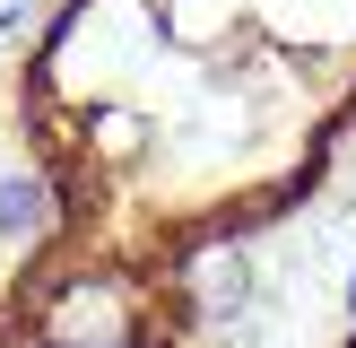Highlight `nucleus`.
<instances>
[{
  "mask_svg": "<svg viewBox=\"0 0 356 348\" xmlns=\"http://www.w3.org/2000/svg\"><path fill=\"white\" fill-rule=\"evenodd\" d=\"M348 322H356V270H348Z\"/></svg>",
  "mask_w": 356,
  "mask_h": 348,
  "instance_id": "obj_1",
  "label": "nucleus"
}]
</instances>
